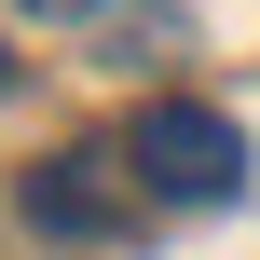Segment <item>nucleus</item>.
I'll return each instance as SVG.
<instances>
[{
  "mask_svg": "<svg viewBox=\"0 0 260 260\" xmlns=\"http://www.w3.org/2000/svg\"><path fill=\"white\" fill-rule=\"evenodd\" d=\"M123 165H137L151 206H233V192H247V137H233L206 96H151V110L123 123Z\"/></svg>",
  "mask_w": 260,
  "mask_h": 260,
  "instance_id": "f257e3e1",
  "label": "nucleus"
},
{
  "mask_svg": "<svg viewBox=\"0 0 260 260\" xmlns=\"http://www.w3.org/2000/svg\"><path fill=\"white\" fill-rule=\"evenodd\" d=\"M27 219H41L55 247H96V233H123V192H110L96 151H41V165H27Z\"/></svg>",
  "mask_w": 260,
  "mask_h": 260,
  "instance_id": "f03ea898",
  "label": "nucleus"
},
{
  "mask_svg": "<svg viewBox=\"0 0 260 260\" xmlns=\"http://www.w3.org/2000/svg\"><path fill=\"white\" fill-rule=\"evenodd\" d=\"M27 14H110V0H27Z\"/></svg>",
  "mask_w": 260,
  "mask_h": 260,
  "instance_id": "7ed1b4c3",
  "label": "nucleus"
},
{
  "mask_svg": "<svg viewBox=\"0 0 260 260\" xmlns=\"http://www.w3.org/2000/svg\"><path fill=\"white\" fill-rule=\"evenodd\" d=\"M0 82H14V69H0Z\"/></svg>",
  "mask_w": 260,
  "mask_h": 260,
  "instance_id": "20e7f679",
  "label": "nucleus"
}]
</instances>
